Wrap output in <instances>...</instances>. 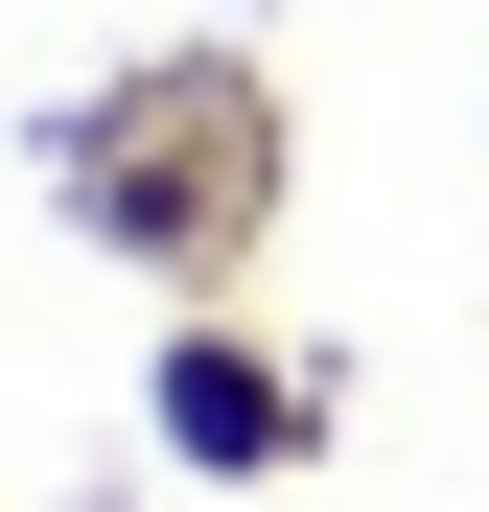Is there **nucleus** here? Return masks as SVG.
<instances>
[{
  "mask_svg": "<svg viewBox=\"0 0 489 512\" xmlns=\"http://www.w3.org/2000/svg\"><path fill=\"white\" fill-rule=\"evenodd\" d=\"M140 396H163V443H187L210 489H280V466L326 443V396L257 350V326H163V373H140Z\"/></svg>",
  "mask_w": 489,
  "mask_h": 512,
  "instance_id": "nucleus-1",
  "label": "nucleus"
}]
</instances>
